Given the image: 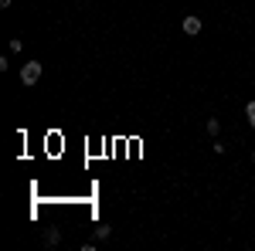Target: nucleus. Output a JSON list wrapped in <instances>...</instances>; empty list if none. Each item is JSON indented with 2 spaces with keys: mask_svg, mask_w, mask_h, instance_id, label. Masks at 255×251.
Instances as JSON below:
<instances>
[{
  "mask_svg": "<svg viewBox=\"0 0 255 251\" xmlns=\"http://www.w3.org/2000/svg\"><path fill=\"white\" fill-rule=\"evenodd\" d=\"M38 78H41V61H27V65L20 68V82H24V85H34Z\"/></svg>",
  "mask_w": 255,
  "mask_h": 251,
  "instance_id": "1",
  "label": "nucleus"
},
{
  "mask_svg": "<svg viewBox=\"0 0 255 251\" xmlns=\"http://www.w3.org/2000/svg\"><path fill=\"white\" fill-rule=\"evenodd\" d=\"M184 34H187V38H197V34H201V17L187 14V17H184Z\"/></svg>",
  "mask_w": 255,
  "mask_h": 251,
  "instance_id": "2",
  "label": "nucleus"
},
{
  "mask_svg": "<svg viewBox=\"0 0 255 251\" xmlns=\"http://www.w3.org/2000/svg\"><path fill=\"white\" fill-rule=\"evenodd\" d=\"M109 234H113V228H109V224H99V228H96V238H99V241H106Z\"/></svg>",
  "mask_w": 255,
  "mask_h": 251,
  "instance_id": "3",
  "label": "nucleus"
},
{
  "mask_svg": "<svg viewBox=\"0 0 255 251\" xmlns=\"http://www.w3.org/2000/svg\"><path fill=\"white\" fill-rule=\"evenodd\" d=\"M245 119H249V126L255 129V102H249V105H245Z\"/></svg>",
  "mask_w": 255,
  "mask_h": 251,
  "instance_id": "4",
  "label": "nucleus"
},
{
  "mask_svg": "<svg viewBox=\"0 0 255 251\" xmlns=\"http://www.w3.org/2000/svg\"><path fill=\"white\" fill-rule=\"evenodd\" d=\"M221 133V122L218 119H208V136H218Z\"/></svg>",
  "mask_w": 255,
  "mask_h": 251,
  "instance_id": "5",
  "label": "nucleus"
},
{
  "mask_svg": "<svg viewBox=\"0 0 255 251\" xmlns=\"http://www.w3.org/2000/svg\"><path fill=\"white\" fill-rule=\"evenodd\" d=\"M44 241H48V245H58L61 234H58V231H48V238H44Z\"/></svg>",
  "mask_w": 255,
  "mask_h": 251,
  "instance_id": "6",
  "label": "nucleus"
},
{
  "mask_svg": "<svg viewBox=\"0 0 255 251\" xmlns=\"http://www.w3.org/2000/svg\"><path fill=\"white\" fill-rule=\"evenodd\" d=\"M252 160H255V153H252Z\"/></svg>",
  "mask_w": 255,
  "mask_h": 251,
  "instance_id": "7",
  "label": "nucleus"
}]
</instances>
